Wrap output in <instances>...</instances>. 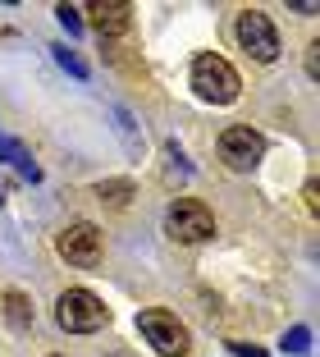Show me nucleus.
Instances as JSON below:
<instances>
[{"label": "nucleus", "mask_w": 320, "mask_h": 357, "mask_svg": "<svg viewBox=\"0 0 320 357\" xmlns=\"http://www.w3.org/2000/svg\"><path fill=\"white\" fill-rule=\"evenodd\" d=\"M307 74L320 78V46H311V51H307Z\"/></svg>", "instance_id": "nucleus-18"}, {"label": "nucleus", "mask_w": 320, "mask_h": 357, "mask_svg": "<svg viewBox=\"0 0 320 357\" xmlns=\"http://www.w3.org/2000/svg\"><path fill=\"white\" fill-rule=\"evenodd\" d=\"M302 197H307V211L316 215V211H320V188H316V178H311L307 188H302Z\"/></svg>", "instance_id": "nucleus-17"}, {"label": "nucleus", "mask_w": 320, "mask_h": 357, "mask_svg": "<svg viewBox=\"0 0 320 357\" xmlns=\"http://www.w3.org/2000/svg\"><path fill=\"white\" fill-rule=\"evenodd\" d=\"M165 229L174 234L178 243H201V238L215 234V215H211L201 202H192V197H174L169 211H165Z\"/></svg>", "instance_id": "nucleus-4"}, {"label": "nucleus", "mask_w": 320, "mask_h": 357, "mask_svg": "<svg viewBox=\"0 0 320 357\" xmlns=\"http://www.w3.org/2000/svg\"><path fill=\"white\" fill-rule=\"evenodd\" d=\"M5 316H10L14 330H28L32 326V303L19 294V289H10V294H5Z\"/></svg>", "instance_id": "nucleus-10"}, {"label": "nucleus", "mask_w": 320, "mask_h": 357, "mask_svg": "<svg viewBox=\"0 0 320 357\" xmlns=\"http://www.w3.org/2000/svg\"><path fill=\"white\" fill-rule=\"evenodd\" d=\"M96 197L110 202V206H128V197H133V183H128V178H105V183H96Z\"/></svg>", "instance_id": "nucleus-11"}, {"label": "nucleus", "mask_w": 320, "mask_h": 357, "mask_svg": "<svg viewBox=\"0 0 320 357\" xmlns=\"http://www.w3.org/2000/svg\"><path fill=\"white\" fill-rule=\"evenodd\" d=\"M137 330H142V339L160 357H188V353H192V335H188V326L178 321L174 312H165V307H146V312L137 316Z\"/></svg>", "instance_id": "nucleus-2"}, {"label": "nucleus", "mask_w": 320, "mask_h": 357, "mask_svg": "<svg viewBox=\"0 0 320 357\" xmlns=\"http://www.w3.org/2000/svg\"><path fill=\"white\" fill-rule=\"evenodd\" d=\"M229 353H238V357H266V348H261V344H243V339H229Z\"/></svg>", "instance_id": "nucleus-16"}, {"label": "nucleus", "mask_w": 320, "mask_h": 357, "mask_svg": "<svg viewBox=\"0 0 320 357\" xmlns=\"http://www.w3.org/2000/svg\"><path fill=\"white\" fill-rule=\"evenodd\" d=\"M238 42H243V51L257 64H270L279 55V32H275V23H270V14H261V10L238 14Z\"/></svg>", "instance_id": "nucleus-6"}, {"label": "nucleus", "mask_w": 320, "mask_h": 357, "mask_svg": "<svg viewBox=\"0 0 320 357\" xmlns=\"http://www.w3.org/2000/svg\"><path fill=\"white\" fill-rule=\"evenodd\" d=\"M55 19L64 23V32H69V37H78V32H83V10H78V5H55Z\"/></svg>", "instance_id": "nucleus-13"}, {"label": "nucleus", "mask_w": 320, "mask_h": 357, "mask_svg": "<svg viewBox=\"0 0 320 357\" xmlns=\"http://www.w3.org/2000/svg\"><path fill=\"white\" fill-rule=\"evenodd\" d=\"M55 321H60V330H69V335H92V330H101L105 321H110V312H105V303L96 294L69 289V294H60V303H55Z\"/></svg>", "instance_id": "nucleus-3"}, {"label": "nucleus", "mask_w": 320, "mask_h": 357, "mask_svg": "<svg viewBox=\"0 0 320 357\" xmlns=\"http://www.w3.org/2000/svg\"><path fill=\"white\" fill-rule=\"evenodd\" d=\"M192 87H197V96L201 101H211V105H229V101H238V69L224 60V55H215V51H206V55H197L192 60Z\"/></svg>", "instance_id": "nucleus-1"}, {"label": "nucleus", "mask_w": 320, "mask_h": 357, "mask_svg": "<svg viewBox=\"0 0 320 357\" xmlns=\"http://www.w3.org/2000/svg\"><path fill=\"white\" fill-rule=\"evenodd\" d=\"M51 51H55V60H60L73 78H87V74H92V69H87V60H83L78 51H69V46H51Z\"/></svg>", "instance_id": "nucleus-12"}, {"label": "nucleus", "mask_w": 320, "mask_h": 357, "mask_svg": "<svg viewBox=\"0 0 320 357\" xmlns=\"http://www.w3.org/2000/svg\"><path fill=\"white\" fill-rule=\"evenodd\" d=\"M220 156H224L234 169H252L261 156H266V137H261L257 128H247V124H234V128L220 133Z\"/></svg>", "instance_id": "nucleus-7"}, {"label": "nucleus", "mask_w": 320, "mask_h": 357, "mask_svg": "<svg viewBox=\"0 0 320 357\" xmlns=\"http://www.w3.org/2000/svg\"><path fill=\"white\" fill-rule=\"evenodd\" d=\"M284 353H311V330L307 326H293L284 335Z\"/></svg>", "instance_id": "nucleus-14"}, {"label": "nucleus", "mask_w": 320, "mask_h": 357, "mask_svg": "<svg viewBox=\"0 0 320 357\" xmlns=\"http://www.w3.org/2000/svg\"><path fill=\"white\" fill-rule=\"evenodd\" d=\"M55 248H60V257L69 266H83V271H92V266H101V229L87 220H73L60 229V238H55Z\"/></svg>", "instance_id": "nucleus-5"}, {"label": "nucleus", "mask_w": 320, "mask_h": 357, "mask_svg": "<svg viewBox=\"0 0 320 357\" xmlns=\"http://www.w3.org/2000/svg\"><path fill=\"white\" fill-rule=\"evenodd\" d=\"M87 14H92V28L101 37H114V32H124L133 23V5H124V0H96Z\"/></svg>", "instance_id": "nucleus-8"}, {"label": "nucleus", "mask_w": 320, "mask_h": 357, "mask_svg": "<svg viewBox=\"0 0 320 357\" xmlns=\"http://www.w3.org/2000/svg\"><path fill=\"white\" fill-rule=\"evenodd\" d=\"M114 119H119V133H124L128 151H142V142H137V133H133V115H128L124 105H114Z\"/></svg>", "instance_id": "nucleus-15"}, {"label": "nucleus", "mask_w": 320, "mask_h": 357, "mask_svg": "<svg viewBox=\"0 0 320 357\" xmlns=\"http://www.w3.org/2000/svg\"><path fill=\"white\" fill-rule=\"evenodd\" d=\"M0 160H10V165L28 178V183H42V165L32 160V151L23 147L19 137H5V133H0Z\"/></svg>", "instance_id": "nucleus-9"}]
</instances>
